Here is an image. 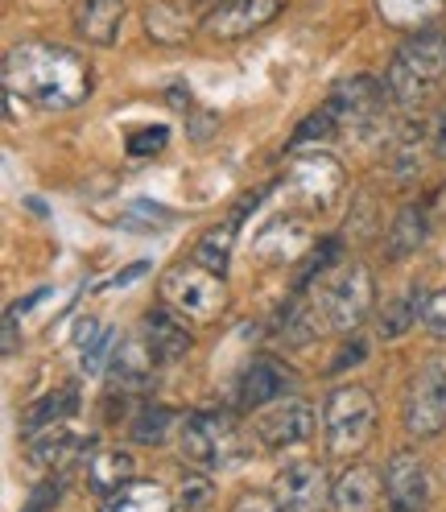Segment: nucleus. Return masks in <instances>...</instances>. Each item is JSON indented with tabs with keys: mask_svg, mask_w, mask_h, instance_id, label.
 Segmentation results:
<instances>
[{
	"mask_svg": "<svg viewBox=\"0 0 446 512\" xmlns=\"http://www.w3.org/2000/svg\"><path fill=\"white\" fill-rule=\"evenodd\" d=\"M273 496H277L281 512H327L331 496H335V484H331L327 471L318 463L298 459V463H285L277 471Z\"/></svg>",
	"mask_w": 446,
	"mask_h": 512,
	"instance_id": "7",
	"label": "nucleus"
},
{
	"mask_svg": "<svg viewBox=\"0 0 446 512\" xmlns=\"http://www.w3.org/2000/svg\"><path fill=\"white\" fill-rule=\"evenodd\" d=\"M166 145V128H157L153 137H129V153L133 157H141V153H149V149H162Z\"/></svg>",
	"mask_w": 446,
	"mask_h": 512,
	"instance_id": "35",
	"label": "nucleus"
},
{
	"mask_svg": "<svg viewBox=\"0 0 446 512\" xmlns=\"http://www.w3.org/2000/svg\"><path fill=\"white\" fill-rule=\"evenodd\" d=\"M124 21V0H79L75 29L91 46H112Z\"/></svg>",
	"mask_w": 446,
	"mask_h": 512,
	"instance_id": "17",
	"label": "nucleus"
},
{
	"mask_svg": "<svg viewBox=\"0 0 446 512\" xmlns=\"http://www.w3.org/2000/svg\"><path fill=\"white\" fill-rule=\"evenodd\" d=\"M157 368V356H153V347L141 339H129V343H120L116 351V360H112V376H116V389L120 393H141L149 376Z\"/></svg>",
	"mask_w": 446,
	"mask_h": 512,
	"instance_id": "18",
	"label": "nucleus"
},
{
	"mask_svg": "<svg viewBox=\"0 0 446 512\" xmlns=\"http://www.w3.org/2000/svg\"><path fill=\"white\" fill-rule=\"evenodd\" d=\"M232 512H281V504H277V496H269V492H244Z\"/></svg>",
	"mask_w": 446,
	"mask_h": 512,
	"instance_id": "34",
	"label": "nucleus"
},
{
	"mask_svg": "<svg viewBox=\"0 0 446 512\" xmlns=\"http://www.w3.org/2000/svg\"><path fill=\"white\" fill-rule=\"evenodd\" d=\"M5 87L17 100L46 112H71L91 95V67L83 54L58 42H21L5 58Z\"/></svg>",
	"mask_w": 446,
	"mask_h": 512,
	"instance_id": "1",
	"label": "nucleus"
},
{
	"mask_svg": "<svg viewBox=\"0 0 446 512\" xmlns=\"http://www.w3.org/2000/svg\"><path fill=\"white\" fill-rule=\"evenodd\" d=\"M318 310H314V302H294L290 310H285V318H281V339L285 343H294V347H302V343H310L314 335H318Z\"/></svg>",
	"mask_w": 446,
	"mask_h": 512,
	"instance_id": "28",
	"label": "nucleus"
},
{
	"mask_svg": "<svg viewBox=\"0 0 446 512\" xmlns=\"http://www.w3.org/2000/svg\"><path fill=\"white\" fill-rule=\"evenodd\" d=\"M434 149H438V157H446V104L434 116Z\"/></svg>",
	"mask_w": 446,
	"mask_h": 512,
	"instance_id": "36",
	"label": "nucleus"
},
{
	"mask_svg": "<svg viewBox=\"0 0 446 512\" xmlns=\"http://www.w3.org/2000/svg\"><path fill=\"white\" fill-rule=\"evenodd\" d=\"M203 5H211V9H215V5H228V0H203Z\"/></svg>",
	"mask_w": 446,
	"mask_h": 512,
	"instance_id": "37",
	"label": "nucleus"
},
{
	"mask_svg": "<svg viewBox=\"0 0 446 512\" xmlns=\"http://www.w3.org/2000/svg\"><path fill=\"white\" fill-rule=\"evenodd\" d=\"M446 0H376V13L393 29H426Z\"/></svg>",
	"mask_w": 446,
	"mask_h": 512,
	"instance_id": "24",
	"label": "nucleus"
},
{
	"mask_svg": "<svg viewBox=\"0 0 446 512\" xmlns=\"http://www.w3.org/2000/svg\"><path fill=\"white\" fill-rule=\"evenodd\" d=\"M385 512H409V508H397V504H389V508H385Z\"/></svg>",
	"mask_w": 446,
	"mask_h": 512,
	"instance_id": "38",
	"label": "nucleus"
},
{
	"mask_svg": "<svg viewBox=\"0 0 446 512\" xmlns=\"http://www.w3.org/2000/svg\"><path fill=\"white\" fill-rule=\"evenodd\" d=\"M182 512H207L211 508V484L203 475H186L182 479V492H178Z\"/></svg>",
	"mask_w": 446,
	"mask_h": 512,
	"instance_id": "32",
	"label": "nucleus"
},
{
	"mask_svg": "<svg viewBox=\"0 0 446 512\" xmlns=\"http://www.w3.org/2000/svg\"><path fill=\"white\" fill-rule=\"evenodd\" d=\"M133 471H137V459L129 451H100L87 463V484H91L95 496L108 500L124 484H133Z\"/></svg>",
	"mask_w": 446,
	"mask_h": 512,
	"instance_id": "20",
	"label": "nucleus"
},
{
	"mask_svg": "<svg viewBox=\"0 0 446 512\" xmlns=\"http://www.w3.org/2000/svg\"><path fill=\"white\" fill-rule=\"evenodd\" d=\"M426 232H430L426 211L422 207H405L393 219V228L385 232V256H389V261H405V256H413L426 244Z\"/></svg>",
	"mask_w": 446,
	"mask_h": 512,
	"instance_id": "21",
	"label": "nucleus"
},
{
	"mask_svg": "<svg viewBox=\"0 0 446 512\" xmlns=\"http://www.w3.org/2000/svg\"><path fill=\"white\" fill-rule=\"evenodd\" d=\"M290 186L310 211H327L339 199V190H343V170L327 153H306L290 170Z\"/></svg>",
	"mask_w": 446,
	"mask_h": 512,
	"instance_id": "9",
	"label": "nucleus"
},
{
	"mask_svg": "<svg viewBox=\"0 0 446 512\" xmlns=\"http://www.w3.org/2000/svg\"><path fill=\"white\" fill-rule=\"evenodd\" d=\"M380 87L372 83V79H352V83H343L335 95H331V104H335V112H339V128H347V124H368L376 112H380Z\"/></svg>",
	"mask_w": 446,
	"mask_h": 512,
	"instance_id": "19",
	"label": "nucleus"
},
{
	"mask_svg": "<svg viewBox=\"0 0 446 512\" xmlns=\"http://www.w3.org/2000/svg\"><path fill=\"white\" fill-rule=\"evenodd\" d=\"M104 512H174V500L166 496L162 484H149V479H133L120 492H112L104 500Z\"/></svg>",
	"mask_w": 446,
	"mask_h": 512,
	"instance_id": "22",
	"label": "nucleus"
},
{
	"mask_svg": "<svg viewBox=\"0 0 446 512\" xmlns=\"http://www.w3.org/2000/svg\"><path fill=\"white\" fill-rule=\"evenodd\" d=\"M380 488H385V475L368 463H352L339 479H335V496L331 504L339 512H372L380 500Z\"/></svg>",
	"mask_w": 446,
	"mask_h": 512,
	"instance_id": "14",
	"label": "nucleus"
},
{
	"mask_svg": "<svg viewBox=\"0 0 446 512\" xmlns=\"http://www.w3.org/2000/svg\"><path fill=\"white\" fill-rule=\"evenodd\" d=\"M75 409H79L75 389H58V393H50V397H42L38 405H29V409H25L21 430H25V438H29V434H38V430H50V426H58L62 418H71Z\"/></svg>",
	"mask_w": 446,
	"mask_h": 512,
	"instance_id": "25",
	"label": "nucleus"
},
{
	"mask_svg": "<svg viewBox=\"0 0 446 512\" xmlns=\"http://www.w3.org/2000/svg\"><path fill=\"white\" fill-rule=\"evenodd\" d=\"M294 389H298V376L290 368H285L281 360H273V356H257L244 368L236 397H240L244 409H261L269 401H285Z\"/></svg>",
	"mask_w": 446,
	"mask_h": 512,
	"instance_id": "11",
	"label": "nucleus"
},
{
	"mask_svg": "<svg viewBox=\"0 0 446 512\" xmlns=\"http://www.w3.org/2000/svg\"><path fill=\"white\" fill-rule=\"evenodd\" d=\"M314 310L331 331L352 335L372 310V273L360 261H339L318 281Z\"/></svg>",
	"mask_w": 446,
	"mask_h": 512,
	"instance_id": "2",
	"label": "nucleus"
},
{
	"mask_svg": "<svg viewBox=\"0 0 446 512\" xmlns=\"http://www.w3.org/2000/svg\"><path fill=\"white\" fill-rule=\"evenodd\" d=\"M79 351H83V372H104L112 360H116V351H120V331L112 327H100V323H87L83 335H79Z\"/></svg>",
	"mask_w": 446,
	"mask_h": 512,
	"instance_id": "26",
	"label": "nucleus"
},
{
	"mask_svg": "<svg viewBox=\"0 0 446 512\" xmlns=\"http://www.w3.org/2000/svg\"><path fill=\"white\" fill-rule=\"evenodd\" d=\"M170 422H174V413L166 405H145L137 418H133V438L137 442H162L166 430H170Z\"/></svg>",
	"mask_w": 446,
	"mask_h": 512,
	"instance_id": "31",
	"label": "nucleus"
},
{
	"mask_svg": "<svg viewBox=\"0 0 446 512\" xmlns=\"http://www.w3.org/2000/svg\"><path fill=\"white\" fill-rule=\"evenodd\" d=\"M318 430V413L310 401L302 397H285L277 401L269 413H261V422H257V434L265 446H273V451H285V446H298L306 438H314Z\"/></svg>",
	"mask_w": 446,
	"mask_h": 512,
	"instance_id": "10",
	"label": "nucleus"
},
{
	"mask_svg": "<svg viewBox=\"0 0 446 512\" xmlns=\"http://www.w3.org/2000/svg\"><path fill=\"white\" fill-rule=\"evenodd\" d=\"M29 442V459L34 463H42V467H50V463H71L79 451H83V442L67 430V426H50V430H38V434H29L25 438Z\"/></svg>",
	"mask_w": 446,
	"mask_h": 512,
	"instance_id": "23",
	"label": "nucleus"
},
{
	"mask_svg": "<svg viewBox=\"0 0 446 512\" xmlns=\"http://www.w3.org/2000/svg\"><path fill=\"white\" fill-rule=\"evenodd\" d=\"M385 91L393 95L401 108H422V104H426V95H430V83H422L418 75H409L401 62H393V67H389V79H385Z\"/></svg>",
	"mask_w": 446,
	"mask_h": 512,
	"instance_id": "29",
	"label": "nucleus"
},
{
	"mask_svg": "<svg viewBox=\"0 0 446 512\" xmlns=\"http://www.w3.org/2000/svg\"><path fill=\"white\" fill-rule=\"evenodd\" d=\"M244 455V438L228 413H195L182 426V459L199 471L232 467Z\"/></svg>",
	"mask_w": 446,
	"mask_h": 512,
	"instance_id": "5",
	"label": "nucleus"
},
{
	"mask_svg": "<svg viewBox=\"0 0 446 512\" xmlns=\"http://www.w3.org/2000/svg\"><path fill=\"white\" fill-rule=\"evenodd\" d=\"M393 62H401L409 75H418L422 83L434 87L446 75V34H438V29H413Z\"/></svg>",
	"mask_w": 446,
	"mask_h": 512,
	"instance_id": "13",
	"label": "nucleus"
},
{
	"mask_svg": "<svg viewBox=\"0 0 446 512\" xmlns=\"http://www.w3.org/2000/svg\"><path fill=\"white\" fill-rule=\"evenodd\" d=\"M401 418H405V430L413 438H438L442 434V426H446V364L442 360H426L422 372L409 380Z\"/></svg>",
	"mask_w": 446,
	"mask_h": 512,
	"instance_id": "6",
	"label": "nucleus"
},
{
	"mask_svg": "<svg viewBox=\"0 0 446 512\" xmlns=\"http://www.w3.org/2000/svg\"><path fill=\"white\" fill-rule=\"evenodd\" d=\"M422 327H426L434 339H446V285H442L438 294L426 298V306H422Z\"/></svg>",
	"mask_w": 446,
	"mask_h": 512,
	"instance_id": "33",
	"label": "nucleus"
},
{
	"mask_svg": "<svg viewBox=\"0 0 446 512\" xmlns=\"http://www.w3.org/2000/svg\"><path fill=\"white\" fill-rule=\"evenodd\" d=\"M145 343L153 347L157 364H174L190 351V331L170 306H157L145 314Z\"/></svg>",
	"mask_w": 446,
	"mask_h": 512,
	"instance_id": "15",
	"label": "nucleus"
},
{
	"mask_svg": "<svg viewBox=\"0 0 446 512\" xmlns=\"http://www.w3.org/2000/svg\"><path fill=\"white\" fill-rule=\"evenodd\" d=\"M385 492L389 504L409 508V512H426L430 504V471L413 451H397L385 467Z\"/></svg>",
	"mask_w": 446,
	"mask_h": 512,
	"instance_id": "12",
	"label": "nucleus"
},
{
	"mask_svg": "<svg viewBox=\"0 0 446 512\" xmlns=\"http://www.w3.org/2000/svg\"><path fill=\"white\" fill-rule=\"evenodd\" d=\"M422 306H426L422 294H409V298L389 302L385 314H380V339H401V335L422 318Z\"/></svg>",
	"mask_w": 446,
	"mask_h": 512,
	"instance_id": "27",
	"label": "nucleus"
},
{
	"mask_svg": "<svg viewBox=\"0 0 446 512\" xmlns=\"http://www.w3.org/2000/svg\"><path fill=\"white\" fill-rule=\"evenodd\" d=\"M323 430H327V451L339 459L364 455L376 434V401L364 384H343L323 405Z\"/></svg>",
	"mask_w": 446,
	"mask_h": 512,
	"instance_id": "3",
	"label": "nucleus"
},
{
	"mask_svg": "<svg viewBox=\"0 0 446 512\" xmlns=\"http://www.w3.org/2000/svg\"><path fill=\"white\" fill-rule=\"evenodd\" d=\"M277 13H281V0H228V5H215L203 17V34L215 42H236L265 29Z\"/></svg>",
	"mask_w": 446,
	"mask_h": 512,
	"instance_id": "8",
	"label": "nucleus"
},
{
	"mask_svg": "<svg viewBox=\"0 0 446 512\" xmlns=\"http://www.w3.org/2000/svg\"><path fill=\"white\" fill-rule=\"evenodd\" d=\"M162 298L174 314L190 318V323H211V318L223 314L228 306V285H223V273L203 269L195 256L186 265H174L162 277Z\"/></svg>",
	"mask_w": 446,
	"mask_h": 512,
	"instance_id": "4",
	"label": "nucleus"
},
{
	"mask_svg": "<svg viewBox=\"0 0 446 512\" xmlns=\"http://www.w3.org/2000/svg\"><path fill=\"white\" fill-rule=\"evenodd\" d=\"M339 133V112H335V104L327 100L323 108H318L298 133H294V141H290V149H298V145H306V141H327V137H335Z\"/></svg>",
	"mask_w": 446,
	"mask_h": 512,
	"instance_id": "30",
	"label": "nucleus"
},
{
	"mask_svg": "<svg viewBox=\"0 0 446 512\" xmlns=\"http://www.w3.org/2000/svg\"><path fill=\"white\" fill-rule=\"evenodd\" d=\"M257 199H261V195H244V203L232 211L228 223H215V228H207V236H203L199 248H195V261H199L203 269H211V273H223V269H228L232 248H236V228H240L244 211H248V207H257Z\"/></svg>",
	"mask_w": 446,
	"mask_h": 512,
	"instance_id": "16",
	"label": "nucleus"
}]
</instances>
